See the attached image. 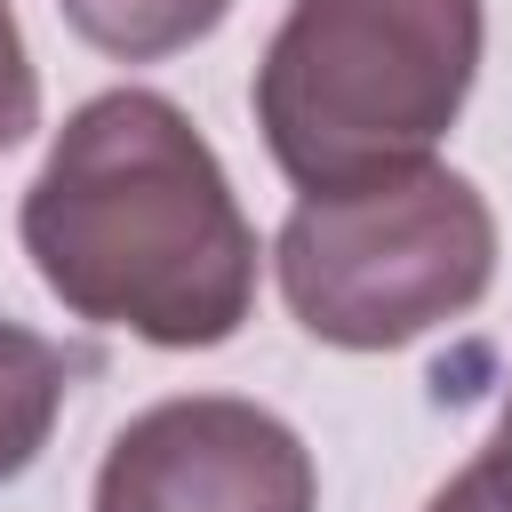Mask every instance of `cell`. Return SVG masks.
<instances>
[{"mask_svg": "<svg viewBox=\"0 0 512 512\" xmlns=\"http://www.w3.org/2000/svg\"><path fill=\"white\" fill-rule=\"evenodd\" d=\"M64 392H72V360L40 328L0 320V488L40 464V448L56 440Z\"/></svg>", "mask_w": 512, "mask_h": 512, "instance_id": "5", "label": "cell"}, {"mask_svg": "<svg viewBox=\"0 0 512 512\" xmlns=\"http://www.w3.org/2000/svg\"><path fill=\"white\" fill-rule=\"evenodd\" d=\"M272 280L304 336L336 352H400L488 296L496 208L448 160L304 192L272 232Z\"/></svg>", "mask_w": 512, "mask_h": 512, "instance_id": "3", "label": "cell"}, {"mask_svg": "<svg viewBox=\"0 0 512 512\" xmlns=\"http://www.w3.org/2000/svg\"><path fill=\"white\" fill-rule=\"evenodd\" d=\"M64 24L112 56V64H160V56H184L192 40H208L232 0H56Z\"/></svg>", "mask_w": 512, "mask_h": 512, "instance_id": "6", "label": "cell"}, {"mask_svg": "<svg viewBox=\"0 0 512 512\" xmlns=\"http://www.w3.org/2000/svg\"><path fill=\"white\" fill-rule=\"evenodd\" d=\"M16 240L72 320L152 352H216L256 312V224L216 144L160 88H104L48 136Z\"/></svg>", "mask_w": 512, "mask_h": 512, "instance_id": "1", "label": "cell"}, {"mask_svg": "<svg viewBox=\"0 0 512 512\" xmlns=\"http://www.w3.org/2000/svg\"><path fill=\"white\" fill-rule=\"evenodd\" d=\"M488 48L480 0H288L256 56V128L296 192H344L432 160Z\"/></svg>", "mask_w": 512, "mask_h": 512, "instance_id": "2", "label": "cell"}, {"mask_svg": "<svg viewBox=\"0 0 512 512\" xmlns=\"http://www.w3.org/2000/svg\"><path fill=\"white\" fill-rule=\"evenodd\" d=\"M424 512H512V464H496V456L480 448L464 472H448V480L424 496Z\"/></svg>", "mask_w": 512, "mask_h": 512, "instance_id": "8", "label": "cell"}, {"mask_svg": "<svg viewBox=\"0 0 512 512\" xmlns=\"http://www.w3.org/2000/svg\"><path fill=\"white\" fill-rule=\"evenodd\" d=\"M32 128H40V72H32L16 8L0 0V152H16Z\"/></svg>", "mask_w": 512, "mask_h": 512, "instance_id": "7", "label": "cell"}, {"mask_svg": "<svg viewBox=\"0 0 512 512\" xmlns=\"http://www.w3.org/2000/svg\"><path fill=\"white\" fill-rule=\"evenodd\" d=\"M488 456L512 464V384H504V416H496V432H488Z\"/></svg>", "mask_w": 512, "mask_h": 512, "instance_id": "9", "label": "cell"}, {"mask_svg": "<svg viewBox=\"0 0 512 512\" xmlns=\"http://www.w3.org/2000/svg\"><path fill=\"white\" fill-rule=\"evenodd\" d=\"M88 512H320V464L288 416L240 392H176L112 432Z\"/></svg>", "mask_w": 512, "mask_h": 512, "instance_id": "4", "label": "cell"}]
</instances>
